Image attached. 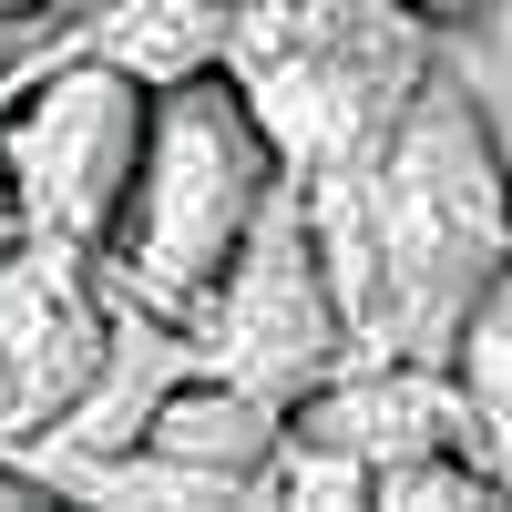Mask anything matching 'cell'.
<instances>
[{"label":"cell","instance_id":"cell-14","mask_svg":"<svg viewBox=\"0 0 512 512\" xmlns=\"http://www.w3.org/2000/svg\"><path fill=\"white\" fill-rule=\"evenodd\" d=\"M31 236V216H21V195H11V164H0V256H11Z\"/></svg>","mask_w":512,"mask_h":512},{"label":"cell","instance_id":"cell-18","mask_svg":"<svg viewBox=\"0 0 512 512\" xmlns=\"http://www.w3.org/2000/svg\"><path fill=\"white\" fill-rule=\"evenodd\" d=\"M236 11H246V0H236Z\"/></svg>","mask_w":512,"mask_h":512},{"label":"cell","instance_id":"cell-15","mask_svg":"<svg viewBox=\"0 0 512 512\" xmlns=\"http://www.w3.org/2000/svg\"><path fill=\"white\" fill-rule=\"evenodd\" d=\"M0 502H52V482H41V472H11V461H0Z\"/></svg>","mask_w":512,"mask_h":512},{"label":"cell","instance_id":"cell-13","mask_svg":"<svg viewBox=\"0 0 512 512\" xmlns=\"http://www.w3.org/2000/svg\"><path fill=\"white\" fill-rule=\"evenodd\" d=\"M31 21H82V0H0V31H31Z\"/></svg>","mask_w":512,"mask_h":512},{"label":"cell","instance_id":"cell-9","mask_svg":"<svg viewBox=\"0 0 512 512\" xmlns=\"http://www.w3.org/2000/svg\"><path fill=\"white\" fill-rule=\"evenodd\" d=\"M287 420H297L287 400L246 390V379H226V369H195L185 390L144 420V441L175 451V461H195V472H216L236 502H256V482H267V461H277V441H287Z\"/></svg>","mask_w":512,"mask_h":512},{"label":"cell","instance_id":"cell-19","mask_svg":"<svg viewBox=\"0 0 512 512\" xmlns=\"http://www.w3.org/2000/svg\"><path fill=\"white\" fill-rule=\"evenodd\" d=\"M482 82H492V72H482Z\"/></svg>","mask_w":512,"mask_h":512},{"label":"cell","instance_id":"cell-3","mask_svg":"<svg viewBox=\"0 0 512 512\" xmlns=\"http://www.w3.org/2000/svg\"><path fill=\"white\" fill-rule=\"evenodd\" d=\"M277 175L287 164L267 144V123H256V103L236 93V72L175 82L154 103V144H144L134 205H123V236L103 246L113 287L164 308V318H205V297L236 267L246 226L267 216Z\"/></svg>","mask_w":512,"mask_h":512},{"label":"cell","instance_id":"cell-1","mask_svg":"<svg viewBox=\"0 0 512 512\" xmlns=\"http://www.w3.org/2000/svg\"><path fill=\"white\" fill-rule=\"evenodd\" d=\"M318 236H328L338 287H349L359 359H451L461 349L472 308L512 267V154H502L492 93L472 82L461 52L431 72V93L390 134L369 195Z\"/></svg>","mask_w":512,"mask_h":512},{"label":"cell","instance_id":"cell-17","mask_svg":"<svg viewBox=\"0 0 512 512\" xmlns=\"http://www.w3.org/2000/svg\"><path fill=\"white\" fill-rule=\"evenodd\" d=\"M482 82V72H472ZM482 93H492V123H502V154H512V82H482Z\"/></svg>","mask_w":512,"mask_h":512},{"label":"cell","instance_id":"cell-12","mask_svg":"<svg viewBox=\"0 0 512 512\" xmlns=\"http://www.w3.org/2000/svg\"><path fill=\"white\" fill-rule=\"evenodd\" d=\"M451 52L472 72H492V82H512V0H482V11L451 31Z\"/></svg>","mask_w":512,"mask_h":512},{"label":"cell","instance_id":"cell-16","mask_svg":"<svg viewBox=\"0 0 512 512\" xmlns=\"http://www.w3.org/2000/svg\"><path fill=\"white\" fill-rule=\"evenodd\" d=\"M410 11H431L441 31H461V21H472V11H482V0H410Z\"/></svg>","mask_w":512,"mask_h":512},{"label":"cell","instance_id":"cell-7","mask_svg":"<svg viewBox=\"0 0 512 512\" xmlns=\"http://www.w3.org/2000/svg\"><path fill=\"white\" fill-rule=\"evenodd\" d=\"M297 431L359 451L369 472H400V461H431V451H492L451 359H349L297 400Z\"/></svg>","mask_w":512,"mask_h":512},{"label":"cell","instance_id":"cell-10","mask_svg":"<svg viewBox=\"0 0 512 512\" xmlns=\"http://www.w3.org/2000/svg\"><path fill=\"white\" fill-rule=\"evenodd\" d=\"M72 41L103 52V62H123L134 82H154V93H175V82L226 72L236 0H82Z\"/></svg>","mask_w":512,"mask_h":512},{"label":"cell","instance_id":"cell-11","mask_svg":"<svg viewBox=\"0 0 512 512\" xmlns=\"http://www.w3.org/2000/svg\"><path fill=\"white\" fill-rule=\"evenodd\" d=\"M41 441H52V420H41V400L21 390V369L0 359V461H11V472H31Z\"/></svg>","mask_w":512,"mask_h":512},{"label":"cell","instance_id":"cell-2","mask_svg":"<svg viewBox=\"0 0 512 512\" xmlns=\"http://www.w3.org/2000/svg\"><path fill=\"white\" fill-rule=\"evenodd\" d=\"M441 62H451V31L410 0H246L226 41L236 93L256 103L277 164L308 185L318 226H338L369 195L379 154Z\"/></svg>","mask_w":512,"mask_h":512},{"label":"cell","instance_id":"cell-6","mask_svg":"<svg viewBox=\"0 0 512 512\" xmlns=\"http://www.w3.org/2000/svg\"><path fill=\"white\" fill-rule=\"evenodd\" d=\"M113 267L103 246L72 236H21L0 256V359L21 369V390L41 400V420L62 431V410L93 390V369L113 349Z\"/></svg>","mask_w":512,"mask_h":512},{"label":"cell","instance_id":"cell-5","mask_svg":"<svg viewBox=\"0 0 512 512\" xmlns=\"http://www.w3.org/2000/svg\"><path fill=\"white\" fill-rule=\"evenodd\" d=\"M205 349H216L226 379H246V390H267V400H308L318 379H338L359 359V318H349V287H338L328 267V236L308 216V185L277 175L267 195V216L246 226L236 246V267L216 277V297H205Z\"/></svg>","mask_w":512,"mask_h":512},{"label":"cell","instance_id":"cell-8","mask_svg":"<svg viewBox=\"0 0 512 512\" xmlns=\"http://www.w3.org/2000/svg\"><path fill=\"white\" fill-rule=\"evenodd\" d=\"M113 297H123V287H113ZM195 369H216L205 328H195V318L144 308V297H123V308H113V349H103V369H93V390L62 410V431L31 451V472H41V461H62V451H123V441H144V420L175 400Z\"/></svg>","mask_w":512,"mask_h":512},{"label":"cell","instance_id":"cell-4","mask_svg":"<svg viewBox=\"0 0 512 512\" xmlns=\"http://www.w3.org/2000/svg\"><path fill=\"white\" fill-rule=\"evenodd\" d=\"M154 82H134L123 62L82 52L62 31L31 72L0 82V164L31 236H72V246H113L123 205L144 185V144H154Z\"/></svg>","mask_w":512,"mask_h":512}]
</instances>
